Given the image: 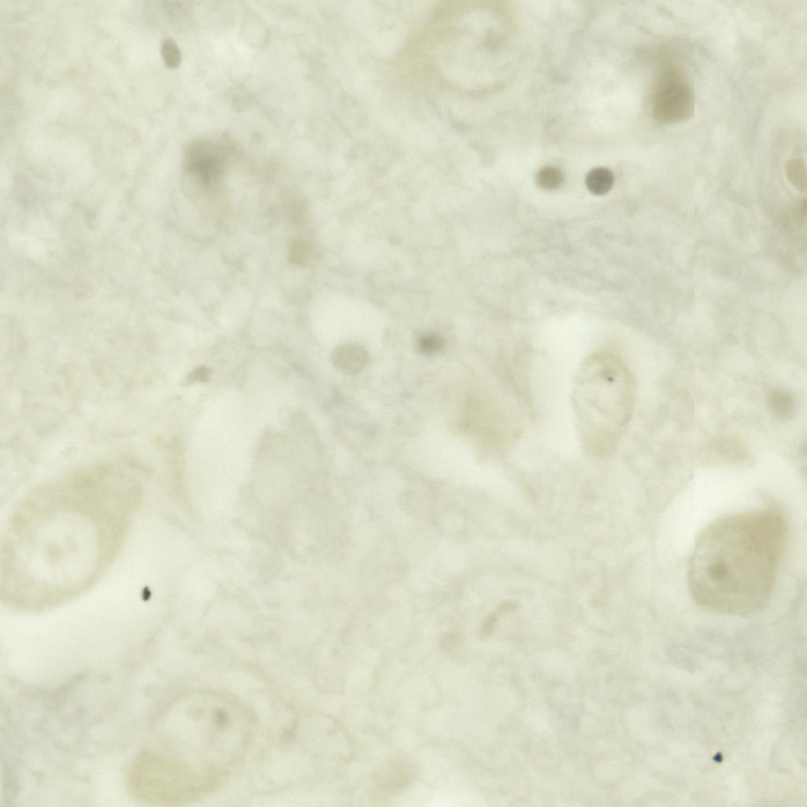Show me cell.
<instances>
[{
  "label": "cell",
  "instance_id": "cell-1",
  "mask_svg": "<svg viewBox=\"0 0 807 807\" xmlns=\"http://www.w3.org/2000/svg\"><path fill=\"white\" fill-rule=\"evenodd\" d=\"M139 500L131 479L106 468L77 473L28 496L3 542L6 604L46 610L92 587L120 551Z\"/></svg>",
  "mask_w": 807,
  "mask_h": 807
},
{
  "label": "cell",
  "instance_id": "cell-2",
  "mask_svg": "<svg viewBox=\"0 0 807 807\" xmlns=\"http://www.w3.org/2000/svg\"><path fill=\"white\" fill-rule=\"evenodd\" d=\"M786 537V521L772 509L729 515L709 524L694 544L688 568L696 603L728 614L764 608Z\"/></svg>",
  "mask_w": 807,
  "mask_h": 807
},
{
  "label": "cell",
  "instance_id": "cell-3",
  "mask_svg": "<svg viewBox=\"0 0 807 807\" xmlns=\"http://www.w3.org/2000/svg\"><path fill=\"white\" fill-rule=\"evenodd\" d=\"M633 382L623 361L609 351L591 354L576 373L572 402L582 446L597 457L612 455L633 405Z\"/></svg>",
  "mask_w": 807,
  "mask_h": 807
},
{
  "label": "cell",
  "instance_id": "cell-4",
  "mask_svg": "<svg viewBox=\"0 0 807 807\" xmlns=\"http://www.w3.org/2000/svg\"><path fill=\"white\" fill-rule=\"evenodd\" d=\"M125 786L135 801L146 806H172L187 801L191 781L180 761L150 751L135 755L125 774Z\"/></svg>",
  "mask_w": 807,
  "mask_h": 807
},
{
  "label": "cell",
  "instance_id": "cell-5",
  "mask_svg": "<svg viewBox=\"0 0 807 807\" xmlns=\"http://www.w3.org/2000/svg\"><path fill=\"white\" fill-rule=\"evenodd\" d=\"M694 96L687 80L673 68H666L659 77L653 98V115L664 124L689 120L694 113Z\"/></svg>",
  "mask_w": 807,
  "mask_h": 807
},
{
  "label": "cell",
  "instance_id": "cell-6",
  "mask_svg": "<svg viewBox=\"0 0 807 807\" xmlns=\"http://www.w3.org/2000/svg\"><path fill=\"white\" fill-rule=\"evenodd\" d=\"M331 361L340 372L355 375L363 371L368 365L369 356L364 347L357 344H345L336 348L331 355Z\"/></svg>",
  "mask_w": 807,
  "mask_h": 807
},
{
  "label": "cell",
  "instance_id": "cell-7",
  "mask_svg": "<svg viewBox=\"0 0 807 807\" xmlns=\"http://www.w3.org/2000/svg\"><path fill=\"white\" fill-rule=\"evenodd\" d=\"M769 408L776 416L788 419L794 414L796 402L793 396L782 390H774L768 395Z\"/></svg>",
  "mask_w": 807,
  "mask_h": 807
},
{
  "label": "cell",
  "instance_id": "cell-8",
  "mask_svg": "<svg viewBox=\"0 0 807 807\" xmlns=\"http://www.w3.org/2000/svg\"><path fill=\"white\" fill-rule=\"evenodd\" d=\"M614 176L609 169L597 167L591 170L586 177V186L588 190L597 196L609 192L613 188Z\"/></svg>",
  "mask_w": 807,
  "mask_h": 807
},
{
  "label": "cell",
  "instance_id": "cell-9",
  "mask_svg": "<svg viewBox=\"0 0 807 807\" xmlns=\"http://www.w3.org/2000/svg\"><path fill=\"white\" fill-rule=\"evenodd\" d=\"M536 182L538 186L546 190L556 189L564 182V175L554 167H545L539 170Z\"/></svg>",
  "mask_w": 807,
  "mask_h": 807
},
{
  "label": "cell",
  "instance_id": "cell-10",
  "mask_svg": "<svg viewBox=\"0 0 807 807\" xmlns=\"http://www.w3.org/2000/svg\"><path fill=\"white\" fill-rule=\"evenodd\" d=\"M786 173L790 181L801 189H806L805 162L801 159L791 160L786 165Z\"/></svg>",
  "mask_w": 807,
  "mask_h": 807
},
{
  "label": "cell",
  "instance_id": "cell-11",
  "mask_svg": "<svg viewBox=\"0 0 807 807\" xmlns=\"http://www.w3.org/2000/svg\"><path fill=\"white\" fill-rule=\"evenodd\" d=\"M161 53L168 68H177L181 64V50L172 39H167L162 42Z\"/></svg>",
  "mask_w": 807,
  "mask_h": 807
},
{
  "label": "cell",
  "instance_id": "cell-12",
  "mask_svg": "<svg viewBox=\"0 0 807 807\" xmlns=\"http://www.w3.org/2000/svg\"><path fill=\"white\" fill-rule=\"evenodd\" d=\"M419 350L426 355H434L442 351L445 343L438 335L427 334L422 336L419 340Z\"/></svg>",
  "mask_w": 807,
  "mask_h": 807
},
{
  "label": "cell",
  "instance_id": "cell-13",
  "mask_svg": "<svg viewBox=\"0 0 807 807\" xmlns=\"http://www.w3.org/2000/svg\"><path fill=\"white\" fill-rule=\"evenodd\" d=\"M210 371L204 367L198 368L192 372L190 379L195 382H205L209 380Z\"/></svg>",
  "mask_w": 807,
  "mask_h": 807
}]
</instances>
